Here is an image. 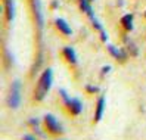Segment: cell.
<instances>
[{
	"instance_id": "5",
	"label": "cell",
	"mask_w": 146,
	"mask_h": 140,
	"mask_svg": "<svg viewBox=\"0 0 146 140\" xmlns=\"http://www.w3.org/2000/svg\"><path fill=\"white\" fill-rule=\"evenodd\" d=\"M65 108H66L68 113H71V115H78L83 111V103L77 98H70L65 102Z\"/></svg>"
},
{
	"instance_id": "1",
	"label": "cell",
	"mask_w": 146,
	"mask_h": 140,
	"mask_svg": "<svg viewBox=\"0 0 146 140\" xmlns=\"http://www.w3.org/2000/svg\"><path fill=\"white\" fill-rule=\"evenodd\" d=\"M52 81H53V74H52V69H44L41 72L38 81H37V86L34 89V100L36 102H41L43 99L47 96L50 87H52Z\"/></svg>"
},
{
	"instance_id": "11",
	"label": "cell",
	"mask_w": 146,
	"mask_h": 140,
	"mask_svg": "<svg viewBox=\"0 0 146 140\" xmlns=\"http://www.w3.org/2000/svg\"><path fill=\"white\" fill-rule=\"evenodd\" d=\"M121 25L124 27V30L131 31L133 30V15H125L121 18Z\"/></svg>"
},
{
	"instance_id": "15",
	"label": "cell",
	"mask_w": 146,
	"mask_h": 140,
	"mask_svg": "<svg viewBox=\"0 0 146 140\" xmlns=\"http://www.w3.org/2000/svg\"><path fill=\"white\" fill-rule=\"evenodd\" d=\"M100 38H102V41H106V40H108V34H106L104 30L100 31Z\"/></svg>"
},
{
	"instance_id": "19",
	"label": "cell",
	"mask_w": 146,
	"mask_h": 140,
	"mask_svg": "<svg viewBox=\"0 0 146 140\" xmlns=\"http://www.w3.org/2000/svg\"><path fill=\"white\" fill-rule=\"evenodd\" d=\"M145 18H146V12H145Z\"/></svg>"
},
{
	"instance_id": "18",
	"label": "cell",
	"mask_w": 146,
	"mask_h": 140,
	"mask_svg": "<svg viewBox=\"0 0 146 140\" xmlns=\"http://www.w3.org/2000/svg\"><path fill=\"white\" fill-rule=\"evenodd\" d=\"M52 7H58V3H56V0H53V3H52Z\"/></svg>"
},
{
	"instance_id": "7",
	"label": "cell",
	"mask_w": 146,
	"mask_h": 140,
	"mask_svg": "<svg viewBox=\"0 0 146 140\" xmlns=\"http://www.w3.org/2000/svg\"><path fill=\"white\" fill-rule=\"evenodd\" d=\"M104 111H105V98H99L98 105H96V111H94V122H99L102 119Z\"/></svg>"
},
{
	"instance_id": "9",
	"label": "cell",
	"mask_w": 146,
	"mask_h": 140,
	"mask_svg": "<svg viewBox=\"0 0 146 140\" xmlns=\"http://www.w3.org/2000/svg\"><path fill=\"white\" fill-rule=\"evenodd\" d=\"M108 50H109V53L112 55L115 59L121 60V62H124V60L127 59V55L124 53V52H123L121 49H117L115 46H108Z\"/></svg>"
},
{
	"instance_id": "10",
	"label": "cell",
	"mask_w": 146,
	"mask_h": 140,
	"mask_svg": "<svg viewBox=\"0 0 146 140\" xmlns=\"http://www.w3.org/2000/svg\"><path fill=\"white\" fill-rule=\"evenodd\" d=\"M3 2H5V9H6V18H7V21H12L15 16L13 0H3Z\"/></svg>"
},
{
	"instance_id": "4",
	"label": "cell",
	"mask_w": 146,
	"mask_h": 140,
	"mask_svg": "<svg viewBox=\"0 0 146 140\" xmlns=\"http://www.w3.org/2000/svg\"><path fill=\"white\" fill-rule=\"evenodd\" d=\"M43 124H44V128L49 134H61L64 133L62 125L59 124V121L56 119V117H53L52 113H47L43 119Z\"/></svg>"
},
{
	"instance_id": "2",
	"label": "cell",
	"mask_w": 146,
	"mask_h": 140,
	"mask_svg": "<svg viewBox=\"0 0 146 140\" xmlns=\"http://www.w3.org/2000/svg\"><path fill=\"white\" fill-rule=\"evenodd\" d=\"M31 7H33V13H34V22L38 30V38H41L43 28H44V15H43V7L40 0H31Z\"/></svg>"
},
{
	"instance_id": "14",
	"label": "cell",
	"mask_w": 146,
	"mask_h": 140,
	"mask_svg": "<svg viewBox=\"0 0 146 140\" xmlns=\"http://www.w3.org/2000/svg\"><path fill=\"white\" fill-rule=\"evenodd\" d=\"M28 122H30V124H31L33 127H37V125L40 124V121H38L37 118H30V121H28Z\"/></svg>"
},
{
	"instance_id": "13",
	"label": "cell",
	"mask_w": 146,
	"mask_h": 140,
	"mask_svg": "<svg viewBox=\"0 0 146 140\" xmlns=\"http://www.w3.org/2000/svg\"><path fill=\"white\" fill-rule=\"evenodd\" d=\"M59 94H61V98H62V100H64V103L68 100V99H70V98H68V94H66V92L64 90V89H61V90H59Z\"/></svg>"
},
{
	"instance_id": "12",
	"label": "cell",
	"mask_w": 146,
	"mask_h": 140,
	"mask_svg": "<svg viewBox=\"0 0 146 140\" xmlns=\"http://www.w3.org/2000/svg\"><path fill=\"white\" fill-rule=\"evenodd\" d=\"M86 90L89 93H98L99 92V87L98 86H86Z\"/></svg>"
},
{
	"instance_id": "8",
	"label": "cell",
	"mask_w": 146,
	"mask_h": 140,
	"mask_svg": "<svg viewBox=\"0 0 146 140\" xmlns=\"http://www.w3.org/2000/svg\"><path fill=\"white\" fill-rule=\"evenodd\" d=\"M55 24H56V28H58L59 31H61L62 34H65V36H71V34H72V30L70 28V25H68L64 19L58 18Z\"/></svg>"
},
{
	"instance_id": "17",
	"label": "cell",
	"mask_w": 146,
	"mask_h": 140,
	"mask_svg": "<svg viewBox=\"0 0 146 140\" xmlns=\"http://www.w3.org/2000/svg\"><path fill=\"white\" fill-rule=\"evenodd\" d=\"M108 71H111V66H109V65L104 66V68H102V75H105V74H108Z\"/></svg>"
},
{
	"instance_id": "3",
	"label": "cell",
	"mask_w": 146,
	"mask_h": 140,
	"mask_svg": "<svg viewBox=\"0 0 146 140\" xmlns=\"http://www.w3.org/2000/svg\"><path fill=\"white\" fill-rule=\"evenodd\" d=\"M21 103V83L19 80H15L11 86V90H9V96H7V105L9 108L16 109Z\"/></svg>"
},
{
	"instance_id": "20",
	"label": "cell",
	"mask_w": 146,
	"mask_h": 140,
	"mask_svg": "<svg viewBox=\"0 0 146 140\" xmlns=\"http://www.w3.org/2000/svg\"><path fill=\"white\" fill-rule=\"evenodd\" d=\"M89 2H92V0H89Z\"/></svg>"
},
{
	"instance_id": "16",
	"label": "cell",
	"mask_w": 146,
	"mask_h": 140,
	"mask_svg": "<svg viewBox=\"0 0 146 140\" xmlns=\"http://www.w3.org/2000/svg\"><path fill=\"white\" fill-rule=\"evenodd\" d=\"M22 140H37V139L34 137V136H31V134H24Z\"/></svg>"
},
{
	"instance_id": "6",
	"label": "cell",
	"mask_w": 146,
	"mask_h": 140,
	"mask_svg": "<svg viewBox=\"0 0 146 140\" xmlns=\"http://www.w3.org/2000/svg\"><path fill=\"white\" fill-rule=\"evenodd\" d=\"M62 55H64L65 60L70 65H75L77 64V53H75V50L71 46H65L64 50H62Z\"/></svg>"
}]
</instances>
